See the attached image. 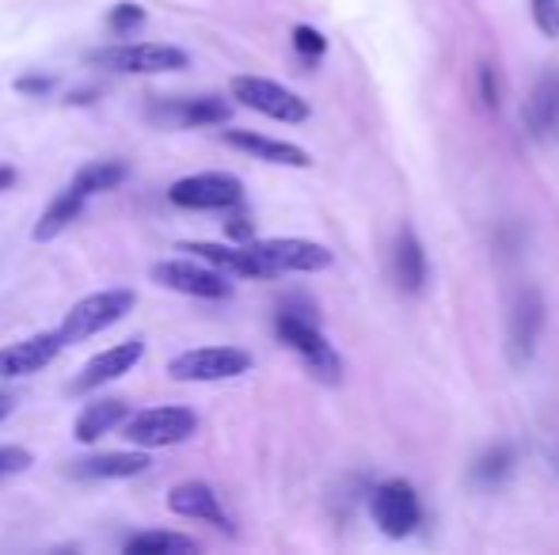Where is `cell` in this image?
<instances>
[{
  "label": "cell",
  "instance_id": "obj_1",
  "mask_svg": "<svg viewBox=\"0 0 559 555\" xmlns=\"http://www.w3.org/2000/svg\"><path fill=\"white\" fill-rule=\"evenodd\" d=\"M274 331H278V339L286 342L294 354L305 358V365H309L312 377H320L324 385H338V381H343V362H338L332 342L320 335V327L312 316L282 309L278 319H274Z\"/></svg>",
  "mask_w": 559,
  "mask_h": 555
},
{
  "label": "cell",
  "instance_id": "obj_2",
  "mask_svg": "<svg viewBox=\"0 0 559 555\" xmlns=\"http://www.w3.org/2000/svg\"><path fill=\"white\" fill-rule=\"evenodd\" d=\"M133 289H99V293H88L84 301H76L73 309L61 319V339L66 342H88L92 335L115 327L126 312H133Z\"/></svg>",
  "mask_w": 559,
  "mask_h": 555
},
{
  "label": "cell",
  "instance_id": "obj_3",
  "mask_svg": "<svg viewBox=\"0 0 559 555\" xmlns=\"http://www.w3.org/2000/svg\"><path fill=\"white\" fill-rule=\"evenodd\" d=\"M251 255L263 263L266 278L278 275H317V270L332 267V252L317 240H297V237H274V240H248Z\"/></svg>",
  "mask_w": 559,
  "mask_h": 555
},
{
  "label": "cell",
  "instance_id": "obj_4",
  "mask_svg": "<svg viewBox=\"0 0 559 555\" xmlns=\"http://www.w3.org/2000/svg\"><path fill=\"white\" fill-rule=\"evenodd\" d=\"M92 65L115 69V73L130 76H156V73H179V69L191 65V53L179 50V46L164 43H126V46H107V50L92 53Z\"/></svg>",
  "mask_w": 559,
  "mask_h": 555
},
{
  "label": "cell",
  "instance_id": "obj_5",
  "mask_svg": "<svg viewBox=\"0 0 559 555\" xmlns=\"http://www.w3.org/2000/svg\"><path fill=\"white\" fill-rule=\"evenodd\" d=\"M251 370V354L240 347H194L168 362V377L187 385H206V381H233Z\"/></svg>",
  "mask_w": 559,
  "mask_h": 555
},
{
  "label": "cell",
  "instance_id": "obj_6",
  "mask_svg": "<svg viewBox=\"0 0 559 555\" xmlns=\"http://www.w3.org/2000/svg\"><path fill=\"white\" fill-rule=\"evenodd\" d=\"M194 430H199V415L191 408H148L126 419L122 434L138 449H168V445L187 442Z\"/></svg>",
  "mask_w": 559,
  "mask_h": 555
},
{
  "label": "cell",
  "instance_id": "obj_7",
  "mask_svg": "<svg viewBox=\"0 0 559 555\" xmlns=\"http://www.w3.org/2000/svg\"><path fill=\"white\" fill-rule=\"evenodd\" d=\"M153 281L187 297H206V301L233 297V281H225V270L210 267V263L194 260V255L191 260H160L153 267Z\"/></svg>",
  "mask_w": 559,
  "mask_h": 555
},
{
  "label": "cell",
  "instance_id": "obj_8",
  "mask_svg": "<svg viewBox=\"0 0 559 555\" xmlns=\"http://www.w3.org/2000/svg\"><path fill=\"white\" fill-rule=\"evenodd\" d=\"M171 206L179 209H233L243 198V183L228 171H199L171 183Z\"/></svg>",
  "mask_w": 559,
  "mask_h": 555
},
{
  "label": "cell",
  "instance_id": "obj_9",
  "mask_svg": "<svg viewBox=\"0 0 559 555\" xmlns=\"http://www.w3.org/2000/svg\"><path fill=\"white\" fill-rule=\"evenodd\" d=\"M233 96L243 107L266 114L274 122H305L309 119V104H305L297 92L282 88L278 81H266V76H233Z\"/></svg>",
  "mask_w": 559,
  "mask_h": 555
},
{
  "label": "cell",
  "instance_id": "obj_10",
  "mask_svg": "<svg viewBox=\"0 0 559 555\" xmlns=\"http://www.w3.org/2000/svg\"><path fill=\"white\" fill-rule=\"evenodd\" d=\"M419 518H423V506H419V495H415L412 483L389 480L373 491V521L381 526L384 536L400 541V536L415 533Z\"/></svg>",
  "mask_w": 559,
  "mask_h": 555
},
{
  "label": "cell",
  "instance_id": "obj_11",
  "mask_svg": "<svg viewBox=\"0 0 559 555\" xmlns=\"http://www.w3.org/2000/svg\"><path fill=\"white\" fill-rule=\"evenodd\" d=\"M145 358V342L141 339H126V342H115V347L99 350L96 358H92L88 365H84L81 373H76L73 381H69V393H96V388L111 385V381L126 377V373L133 370V365Z\"/></svg>",
  "mask_w": 559,
  "mask_h": 555
},
{
  "label": "cell",
  "instance_id": "obj_12",
  "mask_svg": "<svg viewBox=\"0 0 559 555\" xmlns=\"http://www.w3.org/2000/svg\"><path fill=\"white\" fill-rule=\"evenodd\" d=\"M61 347H66L61 331H43L23 342H12V347L0 350V377H31V373L46 370L61 354Z\"/></svg>",
  "mask_w": 559,
  "mask_h": 555
},
{
  "label": "cell",
  "instance_id": "obj_13",
  "mask_svg": "<svg viewBox=\"0 0 559 555\" xmlns=\"http://www.w3.org/2000/svg\"><path fill=\"white\" fill-rule=\"evenodd\" d=\"M540 327H545V301L537 289H525L510 312V362L525 365L537 350Z\"/></svg>",
  "mask_w": 559,
  "mask_h": 555
},
{
  "label": "cell",
  "instance_id": "obj_14",
  "mask_svg": "<svg viewBox=\"0 0 559 555\" xmlns=\"http://www.w3.org/2000/svg\"><path fill=\"white\" fill-rule=\"evenodd\" d=\"M176 252L194 255V260L210 263V267L225 270V275H236V278H266L263 263L251 255L248 244L228 248V244H206V240H191V244H179Z\"/></svg>",
  "mask_w": 559,
  "mask_h": 555
},
{
  "label": "cell",
  "instance_id": "obj_15",
  "mask_svg": "<svg viewBox=\"0 0 559 555\" xmlns=\"http://www.w3.org/2000/svg\"><path fill=\"white\" fill-rule=\"evenodd\" d=\"M225 141L240 153L255 156V160L266 164H282V168H309L312 156L305 153L301 145H289V141H274L266 134H255V130H225Z\"/></svg>",
  "mask_w": 559,
  "mask_h": 555
},
{
  "label": "cell",
  "instance_id": "obj_16",
  "mask_svg": "<svg viewBox=\"0 0 559 555\" xmlns=\"http://www.w3.org/2000/svg\"><path fill=\"white\" fill-rule=\"evenodd\" d=\"M168 510L179 514V518H199L217 529H233L222 510V498H217L214 487H206V483H179V487H171Z\"/></svg>",
  "mask_w": 559,
  "mask_h": 555
},
{
  "label": "cell",
  "instance_id": "obj_17",
  "mask_svg": "<svg viewBox=\"0 0 559 555\" xmlns=\"http://www.w3.org/2000/svg\"><path fill=\"white\" fill-rule=\"evenodd\" d=\"M148 449L145 453H96V457H84L73 464V475L81 480H133V475L148 472Z\"/></svg>",
  "mask_w": 559,
  "mask_h": 555
},
{
  "label": "cell",
  "instance_id": "obj_18",
  "mask_svg": "<svg viewBox=\"0 0 559 555\" xmlns=\"http://www.w3.org/2000/svg\"><path fill=\"white\" fill-rule=\"evenodd\" d=\"M392 278L404 293H423L427 286V252H423L419 237L412 229H404L396 237V248H392Z\"/></svg>",
  "mask_w": 559,
  "mask_h": 555
},
{
  "label": "cell",
  "instance_id": "obj_19",
  "mask_svg": "<svg viewBox=\"0 0 559 555\" xmlns=\"http://www.w3.org/2000/svg\"><path fill=\"white\" fill-rule=\"evenodd\" d=\"M126 419H130V403L126 400H96V403H84V411L76 415L73 422V437L81 445L88 442H99L104 434H111V430L126 426Z\"/></svg>",
  "mask_w": 559,
  "mask_h": 555
},
{
  "label": "cell",
  "instance_id": "obj_20",
  "mask_svg": "<svg viewBox=\"0 0 559 555\" xmlns=\"http://www.w3.org/2000/svg\"><path fill=\"white\" fill-rule=\"evenodd\" d=\"M84 194L76 191L73 183L66 186V191L58 194V198L50 202V206L43 209V217H38V225H35V240L38 244H46V240H53V237H61V232L69 229V225L76 221V217L84 214Z\"/></svg>",
  "mask_w": 559,
  "mask_h": 555
},
{
  "label": "cell",
  "instance_id": "obj_21",
  "mask_svg": "<svg viewBox=\"0 0 559 555\" xmlns=\"http://www.w3.org/2000/svg\"><path fill=\"white\" fill-rule=\"evenodd\" d=\"M525 119H530V130L537 137H548L559 130V76H545L533 92L530 107H525Z\"/></svg>",
  "mask_w": 559,
  "mask_h": 555
},
{
  "label": "cell",
  "instance_id": "obj_22",
  "mask_svg": "<svg viewBox=\"0 0 559 555\" xmlns=\"http://www.w3.org/2000/svg\"><path fill=\"white\" fill-rule=\"evenodd\" d=\"M126 176H130V164L126 160H92L73 176V186L84 198H92V194L115 191L118 183H126Z\"/></svg>",
  "mask_w": 559,
  "mask_h": 555
},
{
  "label": "cell",
  "instance_id": "obj_23",
  "mask_svg": "<svg viewBox=\"0 0 559 555\" xmlns=\"http://www.w3.org/2000/svg\"><path fill=\"white\" fill-rule=\"evenodd\" d=\"M233 114V107L217 96H199V99H183V104L171 107V119L183 122V126H222Z\"/></svg>",
  "mask_w": 559,
  "mask_h": 555
},
{
  "label": "cell",
  "instance_id": "obj_24",
  "mask_svg": "<svg viewBox=\"0 0 559 555\" xmlns=\"http://www.w3.org/2000/svg\"><path fill=\"white\" fill-rule=\"evenodd\" d=\"M171 552H199V541L183 533H141L126 541V555H171Z\"/></svg>",
  "mask_w": 559,
  "mask_h": 555
},
{
  "label": "cell",
  "instance_id": "obj_25",
  "mask_svg": "<svg viewBox=\"0 0 559 555\" xmlns=\"http://www.w3.org/2000/svg\"><path fill=\"white\" fill-rule=\"evenodd\" d=\"M510 464H514V453H510L507 445H499V449L484 453V457L476 460V468H472V480L484 483V487H491V483H499L502 475L510 472Z\"/></svg>",
  "mask_w": 559,
  "mask_h": 555
},
{
  "label": "cell",
  "instance_id": "obj_26",
  "mask_svg": "<svg viewBox=\"0 0 559 555\" xmlns=\"http://www.w3.org/2000/svg\"><path fill=\"white\" fill-rule=\"evenodd\" d=\"M294 46H297V53H301L305 61H320L324 58V50H328V38L320 35L317 27H294Z\"/></svg>",
  "mask_w": 559,
  "mask_h": 555
},
{
  "label": "cell",
  "instance_id": "obj_27",
  "mask_svg": "<svg viewBox=\"0 0 559 555\" xmlns=\"http://www.w3.org/2000/svg\"><path fill=\"white\" fill-rule=\"evenodd\" d=\"M145 23V8L141 4H130V0H122V4H115L111 12H107V27H115V31H133V27H141Z\"/></svg>",
  "mask_w": 559,
  "mask_h": 555
},
{
  "label": "cell",
  "instance_id": "obj_28",
  "mask_svg": "<svg viewBox=\"0 0 559 555\" xmlns=\"http://www.w3.org/2000/svg\"><path fill=\"white\" fill-rule=\"evenodd\" d=\"M533 23L540 35L559 38V0H533Z\"/></svg>",
  "mask_w": 559,
  "mask_h": 555
},
{
  "label": "cell",
  "instance_id": "obj_29",
  "mask_svg": "<svg viewBox=\"0 0 559 555\" xmlns=\"http://www.w3.org/2000/svg\"><path fill=\"white\" fill-rule=\"evenodd\" d=\"M479 88H484V104L491 107V111H499L502 88H499V76H495L491 65H479Z\"/></svg>",
  "mask_w": 559,
  "mask_h": 555
},
{
  "label": "cell",
  "instance_id": "obj_30",
  "mask_svg": "<svg viewBox=\"0 0 559 555\" xmlns=\"http://www.w3.org/2000/svg\"><path fill=\"white\" fill-rule=\"evenodd\" d=\"M15 88L31 92V96H43V92L53 88V81H50V76H20V81H15Z\"/></svg>",
  "mask_w": 559,
  "mask_h": 555
},
{
  "label": "cell",
  "instance_id": "obj_31",
  "mask_svg": "<svg viewBox=\"0 0 559 555\" xmlns=\"http://www.w3.org/2000/svg\"><path fill=\"white\" fill-rule=\"evenodd\" d=\"M228 237H233L236 244H248V240H251V225H248V217H233V221H228Z\"/></svg>",
  "mask_w": 559,
  "mask_h": 555
},
{
  "label": "cell",
  "instance_id": "obj_32",
  "mask_svg": "<svg viewBox=\"0 0 559 555\" xmlns=\"http://www.w3.org/2000/svg\"><path fill=\"white\" fill-rule=\"evenodd\" d=\"M12 408H15V396L0 388V422H4L8 415H12Z\"/></svg>",
  "mask_w": 559,
  "mask_h": 555
},
{
  "label": "cell",
  "instance_id": "obj_33",
  "mask_svg": "<svg viewBox=\"0 0 559 555\" xmlns=\"http://www.w3.org/2000/svg\"><path fill=\"white\" fill-rule=\"evenodd\" d=\"M12 183H15V168H0V191H8Z\"/></svg>",
  "mask_w": 559,
  "mask_h": 555
},
{
  "label": "cell",
  "instance_id": "obj_34",
  "mask_svg": "<svg viewBox=\"0 0 559 555\" xmlns=\"http://www.w3.org/2000/svg\"><path fill=\"white\" fill-rule=\"evenodd\" d=\"M0 475H4V472H0Z\"/></svg>",
  "mask_w": 559,
  "mask_h": 555
}]
</instances>
